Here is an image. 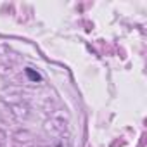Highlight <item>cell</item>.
Here are the masks:
<instances>
[{
    "label": "cell",
    "mask_w": 147,
    "mask_h": 147,
    "mask_svg": "<svg viewBox=\"0 0 147 147\" xmlns=\"http://www.w3.org/2000/svg\"><path fill=\"white\" fill-rule=\"evenodd\" d=\"M24 73H26V76H28V80H30V82H42V76L38 75L36 71H33L31 67H26V69H24Z\"/></svg>",
    "instance_id": "obj_1"
}]
</instances>
